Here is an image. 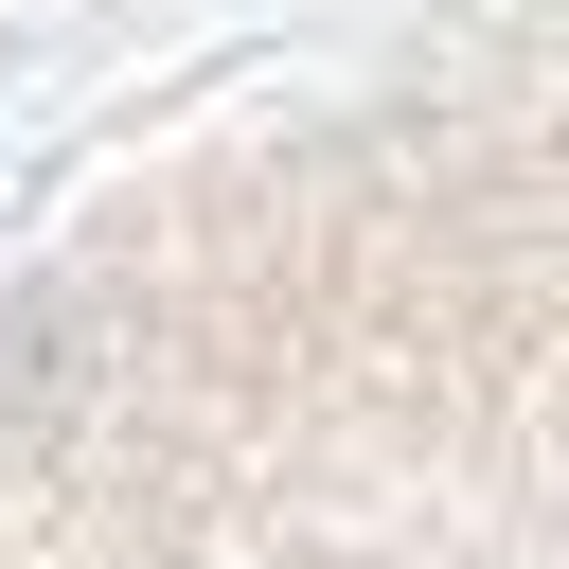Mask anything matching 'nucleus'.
Masks as SVG:
<instances>
[{
    "instance_id": "f257e3e1",
    "label": "nucleus",
    "mask_w": 569,
    "mask_h": 569,
    "mask_svg": "<svg viewBox=\"0 0 569 569\" xmlns=\"http://www.w3.org/2000/svg\"><path fill=\"white\" fill-rule=\"evenodd\" d=\"M0 569H569V0L107 178L0 302Z\"/></svg>"
}]
</instances>
